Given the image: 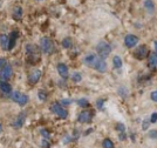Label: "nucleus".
<instances>
[{
	"label": "nucleus",
	"instance_id": "obj_21",
	"mask_svg": "<svg viewBox=\"0 0 157 148\" xmlns=\"http://www.w3.org/2000/svg\"><path fill=\"white\" fill-rule=\"evenodd\" d=\"M72 80L74 82H80L81 80H82V77H81V74L78 73V72H75V73H73L72 74Z\"/></svg>",
	"mask_w": 157,
	"mask_h": 148
},
{
	"label": "nucleus",
	"instance_id": "obj_8",
	"mask_svg": "<svg viewBox=\"0 0 157 148\" xmlns=\"http://www.w3.org/2000/svg\"><path fill=\"white\" fill-rule=\"evenodd\" d=\"M138 44V38L136 35H132V34H129V35H127L124 38V45L127 47H135V46Z\"/></svg>",
	"mask_w": 157,
	"mask_h": 148
},
{
	"label": "nucleus",
	"instance_id": "obj_32",
	"mask_svg": "<svg viewBox=\"0 0 157 148\" xmlns=\"http://www.w3.org/2000/svg\"><path fill=\"white\" fill-rule=\"evenodd\" d=\"M102 105H103V100H98V101H96V106H98V108H102Z\"/></svg>",
	"mask_w": 157,
	"mask_h": 148
},
{
	"label": "nucleus",
	"instance_id": "obj_19",
	"mask_svg": "<svg viewBox=\"0 0 157 148\" xmlns=\"http://www.w3.org/2000/svg\"><path fill=\"white\" fill-rule=\"evenodd\" d=\"M144 7H145L148 11H152V10L155 8V5H154V2H152L151 0H145V1H144Z\"/></svg>",
	"mask_w": 157,
	"mask_h": 148
},
{
	"label": "nucleus",
	"instance_id": "obj_10",
	"mask_svg": "<svg viewBox=\"0 0 157 148\" xmlns=\"http://www.w3.org/2000/svg\"><path fill=\"white\" fill-rule=\"evenodd\" d=\"M147 54H148V48H147V46L145 45H142V46H138L137 48H136V51L134 53V55L138 59H143L147 57Z\"/></svg>",
	"mask_w": 157,
	"mask_h": 148
},
{
	"label": "nucleus",
	"instance_id": "obj_20",
	"mask_svg": "<svg viewBox=\"0 0 157 148\" xmlns=\"http://www.w3.org/2000/svg\"><path fill=\"white\" fill-rule=\"evenodd\" d=\"M21 15H22V10H21L20 7H17L13 12V17L15 18V19H20Z\"/></svg>",
	"mask_w": 157,
	"mask_h": 148
},
{
	"label": "nucleus",
	"instance_id": "obj_6",
	"mask_svg": "<svg viewBox=\"0 0 157 148\" xmlns=\"http://www.w3.org/2000/svg\"><path fill=\"white\" fill-rule=\"evenodd\" d=\"M12 75V67H11V65H5L2 68H1V71H0V79L1 80H8L10 78Z\"/></svg>",
	"mask_w": 157,
	"mask_h": 148
},
{
	"label": "nucleus",
	"instance_id": "obj_14",
	"mask_svg": "<svg viewBox=\"0 0 157 148\" xmlns=\"http://www.w3.org/2000/svg\"><path fill=\"white\" fill-rule=\"evenodd\" d=\"M0 46L2 50H8V46H10V38L5 35V34H1L0 35Z\"/></svg>",
	"mask_w": 157,
	"mask_h": 148
},
{
	"label": "nucleus",
	"instance_id": "obj_34",
	"mask_svg": "<svg viewBox=\"0 0 157 148\" xmlns=\"http://www.w3.org/2000/svg\"><path fill=\"white\" fill-rule=\"evenodd\" d=\"M4 64H5V61H4L2 59H0V68H1L2 66H4Z\"/></svg>",
	"mask_w": 157,
	"mask_h": 148
},
{
	"label": "nucleus",
	"instance_id": "obj_36",
	"mask_svg": "<svg viewBox=\"0 0 157 148\" xmlns=\"http://www.w3.org/2000/svg\"><path fill=\"white\" fill-rule=\"evenodd\" d=\"M1 130H2V126L0 125V133H1Z\"/></svg>",
	"mask_w": 157,
	"mask_h": 148
},
{
	"label": "nucleus",
	"instance_id": "obj_2",
	"mask_svg": "<svg viewBox=\"0 0 157 148\" xmlns=\"http://www.w3.org/2000/svg\"><path fill=\"white\" fill-rule=\"evenodd\" d=\"M96 52H98V57L105 59L110 54L111 47L108 42H105V41H100L98 44V46H96Z\"/></svg>",
	"mask_w": 157,
	"mask_h": 148
},
{
	"label": "nucleus",
	"instance_id": "obj_23",
	"mask_svg": "<svg viewBox=\"0 0 157 148\" xmlns=\"http://www.w3.org/2000/svg\"><path fill=\"white\" fill-rule=\"evenodd\" d=\"M62 46H63L65 48H71V47H72V40H71L69 38L63 39V41H62Z\"/></svg>",
	"mask_w": 157,
	"mask_h": 148
},
{
	"label": "nucleus",
	"instance_id": "obj_9",
	"mask_svg": "<svg viewBox=\"0 0 157 148\" xmlns=\"http://www.w3.org/2000/svg\"><path fill=\"white\" fill-rule=\"evenodd\" d=\"M40 78H41V71H40V70H35V71H33L32 73L29 74V77H28V82L31 85H35L40 80Z\"/></svg>",
	"mask_w": 157,
	"mask_h": 148
},
{
	"label": "nucleus",
	"instance_id": "obj_18",
	"mask_svg": "<svg viewBox=\"0 0 157 148\" xmlns=\"http://www.w3.org/2000/svg\"><path fill=\"white\" fill-rule=\"evenodd\" d=\"M113 62H114L115 68H121V67H122V60H121V58H120L118 55H115V57L113 58Z\"/></svg>",
	"mask_w": 157,
	"mask_h": 148
},
{
	"label": "nucleus",
	"instance_id": "obj_4",
	"mask_svg": "<svg viewBox=\"0 0 157 148\" xmlns=\"http://www.w3.org/2000/svg\"><path fill=\"white\" fill-rule=\"evenodd\" d=\"M51 110H52V112L55 114V115H58L60 118V119H66L67 118V115H68V113H67V110L61 106V103L59 102H54L51 106Z\"/></svg>",
	"mask_w": 157,
	"mask_h": 148
},
{
	"label": "nucleus",
	"instance_id": "obj_30",
	"mask_svg": "<svg viewBox=\"0 0 157 148\" xmlns=\"http://www.w3.org/2000/svg\"><path fill=\"white\" fill-rule=\"evenodd\" d=\"M149 136H150L151 139H156L157 140V130H150Z\"/></svg>",
	"mask_w": 157,
	"mask_h": 148
},
{
	"label": "nucleus",
	"instance_id": "obj_17",
	"mask_svg": "<svg viewBox=\"0 0 157 148\" xmlns=\"http://www.w3.org/2000/svg\"><path fill=\"white\" fill-rule=\"evenodd\" d=\"M149 66L151 68H156L157 67V53H154L149 57Z\"/></svg>",
	"mask_w": 157,
	"mask_h": 148
},
{
	"label": "nucleus",
	"instance_id": "obj_25",
	"mask_svg": "<svg viewBox=\"0 0 157 148\" xmlns=\"http://www.w3.org/2000/svg\"><path fill=\"white\" fill-rule=\"evenodd\" d=\"M40 133H41V135L44 136L45 139H47V140L51 138V134H49V132H48L47 129H41V130H40Z\"/></svg>",
	"mask_w": 157,
	"mask_h": 148
},
{
	"label": "nucleus",
	"instance_id": "obj_29",
	"mask_svg": "<svg viewBox=\"0 0 157 148\" xmlns=\"http://www.w3.org/2000/svg\"><path fill=\"white\" fill-rule=\"evenodd\" d=\"M150 122H152V123L157 122V113H152V114H151Z\"/></svg>",
	"mask_w": 157,
	"mask_h": 148
},
{
	"label": "nucleus",
	"instance_id": "obj_28",
	"mask_svg": "<svg viewBox=\"0 0 157 148\" xmlns=\"http://www.w3.org/2000/svg\"><path fill=\"white\" fill-rule=\"evenodd\" d=\"M150 98H151V100H154L155 102H157V90H152V92H151Z\"/></svg>",
	"mask_w": 157,
	"mask_h": 148
},
{
	"label": "nucleus",
	"instance_id": "obj_11",
	"mask_svg": "<svg viewBox=\"0 0 157 148\" xmlns=\"http://www.w3.org/2000/svg\"><path fill=\"white\" fill-rule=\"evenodd\" d=\"M58 73L60 74V77L67 79L68 78V67L65 64H59L58 65Z\"/></svg>",
	"mask_w": 157,
	"mask_h": 148
},
{
	"label": "nucleus",
	"instance_id": "obj_5",
	"mask_svg": "<svg viewBox=\"0 0 157 148\" xmlns=\"http://www.w3.org/2000/svg\"><path fill=\"white\" fill-rule=\"evenodd\" d=\"M40 48L44 53L49 54L53 51V42L48 38H42L40 40Z\"/></svg>",
	"mask_w": 157,
	"mask_h": 148
},
{
	"label": "nucleus",
	"instance_id": "obj_26",
	"mask_svg": "<svg viewBox=\"0 0 157 148\" xmlns=\"http://www.w3.org/2000/svg\"><path fill=\"white\" fill-rule=\"evenodd\" d=\"M38 95H39V99L40 100H42V101H45V100H46V93H45V92H44V90H39V94H38Z\"/></svg>",
	"mask_w": 157,
	"mask_h": 148
},
{
	"label": "nucleus",
	"instance_id": "obj_12",
	"mask_svg": "<svg viewBox=\"0 0 157 148\" xmlns=\"http://www.w3.org/2000/svg\"><path fill=\"white\" fill-rule=\"evenodd\" d=\"M0 90L4 94H10V93H12V87H11L10 84H7L6 81L0 80Z\"/></svg>",
	"mask_w": 157,
	"mask_h": 148
},
{
	"label": "nucleus",
	"instance_id": "obj_1",
	"mask_svg": "<svg viewBox=\"0 0 157 148\" xmlns=\"http://www.w3.org/2000/svg\"><path fill=\"white\" fill-rule=\"evenodd\" d=\"M85 64L89 67H92L94 70H96L98 72H105L107 71V62L105 61V59H102L101 57H98L96 54H87L83 59Z\"/></svg>",
	"mask_w": 157,
	"mask_h": 148
},
{
	"label": "nucleus",
	"instance_id": "obj_27",
	"mask_svg": "<svg viewBox=\"0 0 157 148\" xmlns=\"http://www.w3.org/2000/svg\"><path fill=\"white\" fill-rule=\"evenodd\" d=\"M41 147L42 148H49V142L47 139H44L42 141H41Z\"/></svg>",
	"mask_w": 157,
	"mask_h": 148
},
{
	"label": "nucleus",
	"instance_id": "obj_33",
	"mask_svg": "<svg viewBox=\"0 0 157 148\" xmlns=\"http://www.w3.org/2000/svg\"><path fill=\"white\" fill-rule=\"evenodd\" d=\"M148 126H149V123L148 122H143V126H142V127H143V129H147L148 128Z\"/></svg>",
	"mask_w": 157,
	"mask_h": 148
},
{
	"label": "nucleus",
	"instance_id": "obj_31",
	"mask_svg": "<svg viewBox=\"0 0 157 148\" xmlns=\"http://www.w3.org/2000/svg\"><path fill=\"white\" fill-rule=\"evenodd\" d=\"M61 105H66V106H67V105H71V100H68V99H63V100H61Z\"/></svg>",
	"mask_w": 157,
	"mask_h": 148
},
{
	"label": "nucleus",
	"instance_id": "obj_24",
	"mask_svg": "<svg viewBox=\"0 0 157 148\" xmlns=\"http://www.w3.org/2000/svg\"><path fill=\"white\" fill-rule=\"evenodd\" d=\"M102 146H103V148H114V143L109 139H105L103 143H102Z\"/></svg>",
	"mask_w": 157,
	"mask_h": 148
},
{
	"label": "nucleus",
	"instance_id": "obj_7",
	"mask_svg": "<svg viewBox=\"0 0 157 148\" xmlns=\"http://www.w3.org/2000/svg\"><path fill=\"white\" fill-rule=\"evenodd\" d=\"M93 119V114L92 112L89 110H83L80 113V115L78 116V121L81 123H85V122H90Z\"/></svg>",
	"mask_w": 157,
	"mask_h": 148
},
{
	"label": "nucleus",
	"instance_id": "obj_15",
	"mask_svg": "<svg viewBox=\"0 0 157 148\" xmlns=\"http://www.w3.org/2000/svg\"><path fill=\"white\" fill-rule=\"evenodd\" d=\"M18 39V32L13 31L11 33V38H10V46H8V50H12L14 46H15V41Z\"/></svg>",
	"mask_w": 157,
	"mask_h": 148
},
{
	"label": "nucleus",
	"instance_id": "obj_35",
	"mask_svg": "<svg viewBox=\"0 0 157 148\" xmlns=\"http://www.w3.org/2000/svg\"><path fill=\"white\" fill-rule=\"evenodd\" d=\"M155 48H156V51H157V41L155 42Z\"/></svg>",
	"mask_w": 157,
	"mask_h": 148
},
{
	"label": "nucleus",
	"instance_id": "obj_3",
	"mask_svg": "<svg viewBox=\"0 0 157 148\" xmlns=\"http://www.w3.org/2000/svg\"><path fill=\"white\" fill-rule=\"evenodd\" d=\"M11 99L13 100L14 102H17L20 106H25L28 102V97L24 93H20L18 90H14L11 93Z\"/></svg>",
	"mask_w": 157,
	"mask_h": 148
},
{
	"label": "nucleus",
	"instance_id": "obj_13",
	"mask_svg": "<svg viewBox=\"0 0 157 148\" xmlns=\"http://www.w3.org/2000/svg\"><path fill=\"white\" fill-rule=\"evenodd\" d=\"M25 120H26V114H25V113H21V114H19V116L17 118V120L13 122V126L17 127V128H20V127H22Z\"/></svg>",
	"mask_w": 157,
	"mask_h": 148
},
{
	"label": "nucleus",
	"instance_id": "obj_22",
	"mask_svg": "<svg viewBox=\"0 0 157 148\" xmlns=\"http://www.w3.org/2000/svg\"><path fill=\"white\" fill-rule=\"evenodd\" d=\"M78 105L80 106V107H87V106L89 105V102H88V100H87V99L82 98V99H78Z\"/></svg>",
	"mask_w": 157,
	"mask_h": 148
},
{
	"label": "nucleus",
	"instance_id": "obj_16",
	"mask_svg": "<svg viewBox=\"0 0 157 148\" xmlns=\"http://www.w3.org/2000/svg\"><path fill=\"white\" fill-rule=\"evenodd\" d=\"M116 130H117L118 133H120V139L121 140H124V132H125V126L123 125V123H117L116 125Z\"/></svg>",
	"mask_w": 157,
	"mask_h": 148
}]
</instances>
